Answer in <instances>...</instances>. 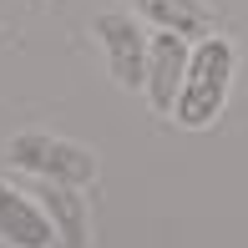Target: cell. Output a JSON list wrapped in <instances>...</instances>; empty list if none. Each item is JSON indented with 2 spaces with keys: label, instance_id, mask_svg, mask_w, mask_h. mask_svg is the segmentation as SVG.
I'll list each match as a JSON object with an SVG mask.
<instances>
[{
  "label": "cell",
  "instance_id": "277c9868",
  "mask_svg": "<svg viewBox=\"0 0 248 248\" xmlns=\"http://www.w3.org/2000/svg\"><path fill=\"white\" fill-rule=\"evenodd\" d=\"M96 36H101V46H107V66H111V76H117V86L137 92V86L147 81V36L137 31V20L132 16H101Z\"/></svg>",
  "mask_w": 248,
  "mask_h": 248
},
{
  "label": "cell",
  "instance_id": "3957f363",
  "mask_svg": "<svg viewBox=\"0 0 248 248\" xmlns=\"http://www.w3.org/2000/svg\"><path fill=\"white\" fill-rule=\"evenodd\" d=\"M187 61H193V51H187V36H177V31H157L147 41V81H142V92H147V101L157 111H177Z\"/></svg>",
  "mask_w": 248,
  "mask_h": 248
},
{
  "label": "cell",
  "instance_id": "8992f818",
  "mask_svg": "<svg viewBox=\"0 0 248 248\" xmlns=\"http://www.w3.org/2000/svg\"><path fill=\"white\" fill-rule=\"evenodd\" d=\"M137 10L157 31H177V36H213V10L198 0H137Z\"/></svg>",
  "mask_w": 248,
  "mask_h": 248
},
{
  "label": "cell",
  "instance_id": "5b68a950",
  "mask_svg": "<svg viewBox=\"0 0 248 248\" xmlns=\"http://www.w3.org/2000/svg\"><path fill=\"white\" fill-rule=\"evenodd\" d=\"M0 238L16 243V248H51L56 228H51V218L26 193H16V187L0 183Z\"/></svg>",
  "mask_w": 248,
  "mask_h": 248
},
{
  "label": "cell",
  "instance_id": "ba28073f",
  "mask_svg": "<svg viewBox=\"0 0 248 248\" xmlns=\"http://www.w3.org/2000/svg\"><path fill=\"white\" fill-rule=\"evenodd\" d=\"M0 248H16V243H5V238H0Z\"/></svg>",
  "mask_w": 248,
  "mask_h": 248
},
{
  "label": "cell",
  "instance_id": "6da1fadb",
  "mask_svg": "<svg viewBox=\"0 0 248 248\" xmlns=\"http://www.w3.org/2000/svg\"><path fill=\"white\" fill-rule=\"evenodd\" d=\"M228 86H233V46L223 36H202L193 61H187V81L177 92V122L208 127L228 101Z\"/></svg>",
  "mask_w": 248,
  "mask_h": 248
},
{
  "label": "cell",
  "instance_id": "52a82bcc",
  "mask_svg": "<svg viewBox=\"0 0 248 248\" xmlns=\"http://www.w3.org/2000/svg\"><path fill=\"white\" fill-rule=\"evenodd\" d=\"M36 198H46V218H51L61 248H86V208H81V198L66 183H46Z\"/></svg>",
  "mask_w": 248,
  "mask_h": 248
},
{
  "label": "cell",
  "instance_id": "7a4b0ae2",
  "mask_svg": "<svg viewBox=\"0 0 248 248\" xmlns=\"http://www.w3.org/2000/svg\"><path fill=\"white\" fill-rule=\"evenodd\" d=\"M10 162L26 167V172H41L46 183H66V187H81L96 177V157L76 142L46 137V132H26V137L10 142Z\"/></svg>",
  "mask_w": 248,
  "mask_h": 248
}]
</instances>
